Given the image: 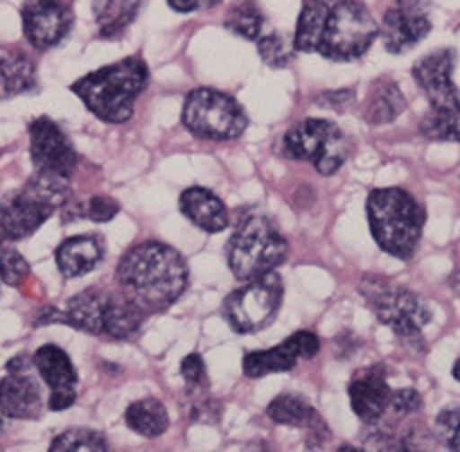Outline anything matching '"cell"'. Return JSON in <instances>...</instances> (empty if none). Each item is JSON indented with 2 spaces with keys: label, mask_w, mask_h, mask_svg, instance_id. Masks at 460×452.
Wrapping results in <instances>:
<instances>
[{
  "label": "cell",
  "mask_w": 460,
  "mask_h": 452,
  "mask_svg": "<svg viewBox=\"0 0 460 452\" xmlns=\"http://www.w3.org/2000/svg\"><path fill=\"white\" fill-rule=\"evenodd\" d=\"M30 156L37 171L61 178H68L77 167V151L50 117H37L30 124Z\"/></svg>",
  "instance_id": "cell-12"
},
{
  "label": "cell",
  "mask_w": 460,
  "mask_h": 452,
  "mask_svg": "<svg viewBox=\"0 0 460 452\" xmlns=\"http://www.w3.org/2000/svg\"><path fill=\"white\" fill-rule=\"evenodd\" d=\"M149 70L140 56L111 64L73 83V92L102 122L122 124L134 115L136 100L147 88Z\"/></svg>",
  "instance_id": "cell-2"
},
{
  "label": "cell",
  "mask_w": 460,
  "mask_h": 452,
  "mask_svg": "<svg viewBox=\"0 0 460 452\" xmlns=\"http://www.w3.org/2000/svg\"><path fill=\"white\" fill-rule=\"evenodd\" d=\"M181 374H183L185 383L194 389L206 383V365H203V358L199 353L185 356L183 362H181Z\"/></svg>",
  "instance_id": "cell-38"
},
{
  "label": "cell",
  "mask_w": 460,
  "mask_h": 452,
  "mask_svg": "<svg viewBox=\"0 0 460 452\" xmlns=\"http://www.w3.org/2000/svg\"><path fill=\"white\" fill-rule=\"evenodd\" d=\"M68 178L37 171L23 187L0 201V243L28 239L68 203Z\"/></svg>",
  "instance_id": "cell-4"
},
{
  "label": "cell",
  "mask_w": 460,
  "mask_h": 452,
  "mask_svg": "<svg viewBox=\"0 0 460 452\" xmlns=\"http://www.w3.org/2000/svg\"><path fill=\"white\" fill-rule=\"evenodd\" d=\"M267 414L276 423L291 425V428H307V425L321 421L316 410L298 394H280V396H276L269 403Z\"/></svg>",
  "instance_id": "cell-28"
},
{
  "label": "cell",
  "mask_w": 460,
  "mask_h": 452,
  "mask_svg": "<svg viewBox=\"0 0 460 452\" xmlns=\"http://www.w3.org/2000/svg\"><path fill=\"white\" fill-rule=\"evenodd\" d=\"M377 37L379 25L364 3L339 0L327 12L318 52L332 61H355L368 52Z\"/></svg>",
  "instance_id": "cell-7"
},
{
  "label": "cell",
  "mask_w": 460,
  "mask_h": 452,
  "mask_svg": "<svg viewBox=\"0 0 460 452\" xmlns=\"http://www.w3.org/2000/svg\"><path fill=\"white\" fill-rule=\"evenodd\" d=\"M125 421L134 432L149 439L161 437L170 428V414L156 398H143V401L131 403L125 412Z\"/></svg>",
  "instance_id": "cell-27"
},
{
  "label": "cell",
  "mask_w": 460,
  "mask_h": 452,
  "mask_svg": "<svg viewBox=\"0 0 460 452\" xmlns=\"http://www.w3.org/2000/svg\"><path fill=\"white\" fill-rule=\"evenodd\" d=\"M32 362L50 387L48 407L52 412L68 410L77 401V369L68 353L57 344H43L32 356Z\"/></svg>",
  "instance_id": "cell-16"
},
{
  "label": "cell",
  "mask_w": 460,
  "mask_h": 452,
  "mask_svg": "<svg viewBox=\"0 0 460 452\" xmlns=\"http://www.w3.org/2000/svg\"><path fill=\"white\" fill-rule=\"evenodd\" d=\"M436 430L440 441L451 452H460V407L440 412L436 419Z\"/></svg>",
  "instance_id": "cell-34"
},
{
  "label": "cell",
  "mask_w": 460,
  "mask_h": 452,
  "mask_svg": "<svg viewBox=\"0 0 460 452\" xmlns=\"http://www.w3.org/2000/svg\"><path fill=\"white\" fill-rule=\"evenodd\" d=\"M420 405H422V396H420L415 389L404 387V389H397V392H393L391 410L388 412H393V414H397V416H406V414H411V412L418 410Z\"/></svg>",
  "instance_id": "cell-37"
},
{
  "label": "cell",
  "mask_w": 460,
  "mask_h": 452,
  "mask_svg": "<svg viewBox=\"0 0 460 452\" xmlns=\"http://www.w3.org/2000/svg\"><path fill=\"white\" fill-rule=\"evenodd\" d=\"M325 3H327V0H325Z\"/></svg>",
  "instance_id": "cell-43"
},
{
  "label": "cell",
  "mask_w": 460,
  "mask_h": 452,
  "mask_svg": "<svg viewBox=\"0 0 460 452\" xmlns=\"http://www.w3.org/2000/svg\"><path fill=\"white\" fill-rule=\"evenodd\" d=\"M451 374H454V378L460 383V358L454 362V369H451Z\"/></svg>",
  "instance_id": "cell-41"
},
{
  "label": "cell",
  "mask_w": 460,
  "mask_h": 452,
  "mask_svg": "<svg viewBox=\"0 0 460 452\" xmlns=\"http://www.w3.org/2000/svg\"><path fill=\"white\" fill-rule=\"evenodd\" d=\"M140 12V0H93V14L100 37H120Z\"/></svg>",
  "instance_id": "cell-22"
},
{
  "label": "cell",
  "mask_w": 460,
  "mask_h": 452,
  "mask_svg": "<svg viewBox=\"0 0 460 452\" xmlns=\"http://www.w3.org/2000/svg\"><path fill=\"white\" fill-rule=\"evenodd\" d=\"M404 109L406 100L400 86L391 79H382L370 92V100L366 104V119L375 126H382V124H391L393 119L400 117Z\"/></svg>",
  "instance_id": "cell-26"
},
{
  "label": "cell",
  "mask_w": 460,
  "mask_h": 452,
  "mask_svg": "<svg viewBox=\"0 0 460 452\" xmlns=\"http://www.w3.org/2000/svg\"><path fill=\"white\" fill-rule=\"evenodd\" d=\"M102 255H104V248L100 239L91 234H77V237L66 239L57 248V265L66 279L82 277L100 264Z\"/></svg>",
  "instance_id": "cell-21"
},
{
  "label": "cell",
  "mask_w": 460,
  "mask_h": 452,
  "mask_svg": "<svg viewBox=\"0 0 460 452\" xmlns=\"http://www.w3.org/2000/svg\"><path fill=\"white\" fill-rule=\"evenodd\" d=\"M226 28L230 32H235L237 37L249 39V41H260L264 34L269 32L267 30V21H264L262 12L253 5V3H240L237 7H233V12L226 19Z\"/></svg>",
  "instance_id": "cell-29"
},
{
  "label": "cell",
  "mask_w": 460,
  "mask_h": 452,
  "mask_svg": "<svg viewBox=\"0 0 460 452\" xmlns=\"http://www.w3.org/2000/svg\"><path fill=\"white\" fill-rule=\"evenodd\" d=\"M48 452H106V439L97 430L70 428L50 443Z\"/></svg>",
  "instance_id": "cell-31"
},
{
  "label": "cell",
  "mask_w": 460,
  "mask_h": 452,
  "mask_svg": "<svg viewBox=\"0 0 460 452\" xmlns=\"http://www.w3.org/2000/svg\"><path fill=\"white\" fill-rule=\"evenodd\" d=\"M366 212L377 246L397 259H411L422 237V205L404 189L386 187L368 194Z\"/></svg>",
  "instance_id": "cell-3"
},
{
  "label": "cell",
  "mask_w": 460,
  "mask_h": 452,
  "mask_svg": "<svg viewBox=\"0 0 460 452\" xmlns=\"http://www.w3.org/2000/svg\"><path fill=\"white\" fill-rule=\"evenodd\" d=\"M429 32H431V21H429L424 0H397L384 14L382 28H379L384 48L393 55L411 50Z\"/></svg>",
  "instance_id": "cell-14"
},
{
  "label": "cell",
  "mask_w": 460,
  "mask_h": 452,
  "mask_svg": "<svg viewBox=\"0 0 460 452\" xmlns=\"http://www.w3.org/2000/svg\"><path fill=\"white\" fill-rule=\"evenodd\" d=\"M321 349L316 334L312 331H296L294 335L285 340V343L276 344L264 352H251L244 356V374L249 378H262L269 374H282V371H291L300 361H309Z\"/></svg>",
  "instance_id": "cell-15"
},
{
  "label": "cell",
  "mask_w": 460,
  "mask_h": 452,
  "mask_svg": "<svg viewBox=\"0 0 460 452\" xmlns=\"http://www.w3.org/2000/svg\"><path fill=\"white\" fill-rule=\"evenodd\" d=\"M21 19L30 46L50 50L68 37L73 28V5L70 0H25Z\"/></svg>",
  "instance_id": "cell-11"
},
{
  "label": "cell",
  "mask_w": 460,
  "mask_h": 452,
  "mask_svg": "<svg viewBox=\"0 0 460 452\" xmlns=\"http://www.w3.org/2000/svg\"><path fill=\"white\" fill-rule=\"evenodd\" d=\"M282 282L276 273L251 279L230 292L224 301V317L237 334H255L267 329L282 301Z\"/></svg>",
  "instance_id": "cell-10"
},
{
  "label": "cell",
  "mask_w": 460,
  "mask_h": 452,
  "mask_svg": "<svg viewBox=\"0 0 460 452\" xmlns=\"http://www.w3.org/2000/svg\"><path fill=\"white\" fill-rule=\"evenodd\" d=\"M115 277L129 301L145 313L165 311L188 286V264L174 248L158 241L134 246L118 264Z\"/></svg>",
  "instance_id": "cell-1"
},
{
  "label": "cell",
  "mask_w": 460,
  "mask_h": 452,
  "mask_svg": "<svg viewBox=\"0 0 460 452\" xmlns=\"http://www.w3.org/2000/svg\"><path fill=\"white\" fill-rule=\"evenodd\" d=\"M355 101V91H332L325 92V95L318 97V104L330 106L334 110H343L345 106Z\"/></svg>",
  "instance_id": "cell-39"
},
{
  "label": "cell",
  "mask_w": 460,
  "mask_h": 452,
  "mask_svg": "<svg viewBox=\"0 0 460 452\" xmlns=\"http://www.w3.org/2000/svg\"><path fill=\"white\" fill-rule=\"evenodd\" d=\"M287 239L269 216L260 212L242 216L228 241V265L237 279L251 282L262 274L276 273L287 259Z\"/></svg>",
  "instance_id": "cell-5"
},
{
  "label": "cell",
  "mask_w": 460,
  "mask_h": 452,
  "mask_svg": "<svg viewBox=\"0 0 460 452\" xmlns=\"http://www.w3.org/2000/svg\"><path fill=\"white\" fill-rule=\"evenodd\" d=\"M327 12H330V7H327L325 0H305L303 12H300L298 25H296L294 34L296 50L318 52L323 32H325Z\"/></svg>",
  "instance_id": "cell-24"
},
{
  "label": "cell",
  "mask_w": 460,
  "mask_h": 452,
  "mask_svg": "<svg viewBox=\"0 0 460 452\" xmlns=\"http://www.w3.org/2000/svg\"><path fill=\"white\" fill-rule=\"evenodd\" d=\"M221 0H167V5L172 10L181 12V14H190V12H201L208 10V7L219 5Z\"/></svg>",
  "instance_id": "cell-40"
},
{
  "label": "cell",
  "mask_w": 460,
  "mask_h": 452,
  "mask_svg": "<svg viewBox=\"0 0 460 452\" xmlns=\"http://www.w3.org/2000/svg\"><path fill=\"white\" fill-rule=\"evenodd\" d=\"M118 214V203L109 196H93L88 198V203H84L82 216L86 219L97 221V223H104V221H111Z\"/></svg>",
  "instance_id": "cell-36"
},
{
  "label": "cell",
  "mask_w": 460,
  "mask_h": 452,
  "mask_svg": "<svg viewBox=\"0 0 460 452\" xmlns=\"http://www.w3.org/2000/svg\"><path fill=\"white\" fill-rule=\"evenodd\" d=\"M420 131L431 140L460 142V104L454 109H431L420 124Z\"/></svg>",
  "instance_id": "cell-30"
},
{
  "label": "cell",
  "mask_w": 460,
  "mask_h": 452,
  "mask_svg": "<svg viewBox=\"0 0 460 452\" xmlns=\"http://www.w3.org/2000/svg\"><path fill=\"white\" fill-rule=\"evenodd\" d=\"M181 212L192 221L197 228L206 232H224L230 223L228 210L217 194L206 187H188L179 198Z\"/></svg>",
  "instance_id": "cell-20"
},
{
  "label": "cell",
  "mask_w": 460,
  "mask_h": 452,
  "mask_svg": "<svg viewBox=\"0 0 460 452\" xmlns=\"http://www.w3.org/2000/svg\"><path fill=\"white\" fill-rule=\"evenodd\" d=\"M282 153L291 161L312 162L318 174L332 176L350 156V140L330 119L309 117L285 133Z\"/></svg>",
  "instance_id": "cell-8"
},
{
  "label": "cell",
  "mask_w": 460,
  "mask_h": 452,
  "mask_svg": "<svg viewBox=\"0 0 460 452\" xmlns=\"http://www.w3.org/2000/svg\"><path fill=\"white\" fill-rule=\"evenodd\" d=\"M258 52L262 61L271 68H285L291 61V48L287 46L285 39L276 32H267L258 41Z\"/></svg>",
  "instance_id": "cell-33"
},
{
  "label": "cell",
  "mask_w": 460,
  "mask_h": 452,
  "mask_svg": "<svg viewBox=\"0 0 460 452\" xmlns=\"http://www.w3.org/2000/svg\"><path fill=\"white\" fill-rule=\"evenodd\" d=\"M183 124L201 140H235L249 126L244 109L226 92L197 88L185 97Z\"/></svg>",
  "instance_id": "cell-9"
},
{
  "label": "cell",
  "mask_w": 460,
  "mask_h": 452,
  "mask_svg": "<svg viewBox=\"0 0 460 452\" xmlns=\"http://www.w3.org/2000/svg\"><path fill=\"white\" fill-rule=\"evenodd\" d=\"M37 86V68L25 55L0 56V100H12Z\"/></svg>",
  "instance_id": "cell-23"
},
{
  "label": "cell",
  "mask_w": 460,
  "mask_h": 452,
  "mask_svg": "<svg viewBox=\"0 0 460 452\" xmlns=\"http://www.w3.org/2000/svg\"><path fill=\"white\" fill-rule=\"evenodd\" d=\"M30 277V264L16 248L0 243V282L7 286H21Z\"/></svg>",
  "instance_id": "cell-32"
},
{
  "label": "cell",
  "mask_w": 460,
  "mask_h": 452,
  "mask_svg": "<svg viewBox=\"0 0 460 452\" xmlns=\"http://www.w3.org/2000/svg\"><path fill=\"white\" fill-rule=\"evenodd\" d=\"M32 365L28 356H16L7 362V374L0 380V412L10 419L28 421L41 416V389L30 374Z\"/></svg>",
  "instance_id": "cell-13"
},
{
  "label": "cell",
  "mask_w": 460,
  "mask_h": 452,
  "mask_svg": "<svg viewBox=\"0 0 460 452\" xmlns=\"http://www.w3.org/2000/svg\"><path fill=\"white\" fill-rule=\"evenodd\" d=\"M109 300L111 295H104V292L95 291V288L82 291L75 297H70L64 311L46 309L39 316V325H43V322H61V325H70L91 335H104V316Z\"/></svg>",
  "instance_id": "cell-18"
},
{
  "label": "cell",
  "mask_w": 460,
  "mask_h": 452,
  "mask_svg": "<svg viewBox=\"0 0 460 452\" xmlns=\"http://www.w3.org/2000/svg\"><path fill=\"white\" fill-rule=\"evenodd\" d=\"M339 452H366V450H361V448L357 446H343Z\"/></svg>",
  "instance_id": "cell-42"
},
{
  "label": "cell",
  "mask_w": 460,
  "mask_h": 452,
  "mask_svg": "<svg viewBox=\"0 0 460 452\" xmlns=\"http://www.w3.org/2000/svg\"><path fill=\"white\" fill-rule=\"evenodd\" d=\"M143 317L145 311H140L134 301L127 297H111L104 316V335L113 340H131L143 326Z\"/></svg>",
  "instance_id": "cell-25"
},
{
  "label": "cell",
  "mask_w": 460,
  "mask_h": 452,
  "mask_svg": "<svg viewBox=\"0 0 460 452\" xmlns=\"http://www.w3.org/2000/svg\"><path fill=\"white\" fill-rule=\"evenodd\" d=\"M454 50H436L413 65V77L427 92L431 109H454L460 104V92L454 83Z\"/></svg>",
  "instance_id": "cell-17"
},
{
  "label": "cell",
  "mask_w": 460,
  "mask_h": 452,
  "mask_svg": "<svg viewBox=\"0 0 460 452\" xmlns=\"http://www.w3.org/2000/svg\"><path fill=\"white\" fill-rule=\"evenodd\" d=\"M359 291L377 320L386 325L397 338L404 340L406 344L422 343V331L431 322L433 313L418 292L373 274H366Z\"/></svg>",
  "instance_id": "cell-6"
},
{
  "label": "cell",
  "mask_w": 460,
  "mask_h": 452,
  "mask_svg": "<svg viewBox=\"0 0 460 452\" xmlns=\"http://www.w3.org/2000/svg\"><path fill=\"white\" fill-rule=\"evenodd\" d=\"M348 394H350L355 414L368 425H377L384 414L391 410L393 389L386 383V371L379 365L359 371L352 378Z\"/></svg>",
  "instance_id": "cell-19"
},
{
  "label": "cell",
  "mask_w": 460,
  "mask_h": 452,
  "mask_svg": "<svg viewBox=\"0 0 460 452\" xmlns=\"http://www.w3.org/2000/svg\"><path fill=\"white\" fill-rule=\"evenodd\" d=\"M429 432L420 425H411L404 432L397 437L395 441V452H429Z\"/></svg>",
  "instance_id": "cell-35"
}]
</instances>
